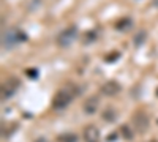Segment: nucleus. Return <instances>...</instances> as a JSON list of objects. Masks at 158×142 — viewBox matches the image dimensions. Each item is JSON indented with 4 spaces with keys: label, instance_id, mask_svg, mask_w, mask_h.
I'll return each instance as SVG.
<instances>
[{
    "label": "nucleus",
    "instance_id": "obj_1",
    "mask_svg": "<svg viewBox=\"0 0 158 142\" xmlns=\"http://www.w3.org/2000/svg\"><path fill=\"white\" fill-rule=\"evenodd\" d=\"M27 40V36H25L24 32L18 30V29H10L6 32H3V36H2V46L5 49H11L15 47L18 43H22Z\"/></svg>",
    "mask_w": 158,
    "mask_h": 142
},
{
    "label": "nucleus",
    "instance_id": "obj_2",
    "mask_svg": "<svg viewBox=\"0 0 158 142\" xmlns=\"http://www.w3.org/2000/svg\"><path fill=\"white\" fill-rule=\"evenodd\" d=\"M77 36V27L76 25H70L68 29H65L59 36H57V43L62 47H68Z\"/></svg>",
    "mask_w": 158,
    "mask_h": 142
},
{
    "label": "nucleus",
    "instance_id": "obj_3",
    "mask_svg": "<svg viewBox=\"0 0 158 142\" xmlns=\"http://www.w3.org/2000/svg\"><path fill=\"white\" fill-rule=\"evenodd\" d=\"M73 99V93L70 92L68 88H62L57 92V95L54 96V101H52V106H54L56 109H63L67 108L70 103Z\"/></svg>",
    "mask_w": 158,
    "mask_h": 142
},
{
    "label": "nucleus",
    "instance_id": "obj_4",
    "mask_svg": "<svg viewBox=\"0 0 158 142\" xmlns=\"http://www.w3.org/2000/svg\"><path fill=\"white\" fill-rule=\"evenodd\" d=\"M84 140L85 142H98L100 140V131H98V128L94 126V125L85 126V130H84Z\"/></svg>",
    "mask_w": 158,
    "mask_h": 142
},
{
    "label": "nucleus",
    "instance_id": "obj_5",
    "mask_svg": "<svg viewBox=\"0 0 158 142\" xmlns=\"http://www.w3.org/2000/svg\"><path fill=\"white\" fill-rule=\"evenodd\" d=\"M19 87V82L16 81V79H10L6 84H3V87H2V96L3 98H8V96H11L13 93L16 92V88Z\"/></svg>",
    "mask_w": 158,
    "mask_h": 142
},
{
    "label": "nucleus",
    "instance_id": "obj_6",
    "mask_svg": "<svg viewBox=\"0 0 158 142\" xmlns=\"http://www.w3.org/2000/svg\"><path fill=\"white\" fill-rule=\"evenodd\" d=\"M101 92L104 95H108V96L117 95L118 92H120V85H118L117 82H114V81H109V82H106V84L101 87Z\"/></svg>",
    "mask_w": 158,
    "mask_h": 142
},
{
    "label": "nucleus",
    "instance_id": "obj_7",
    "mask_svg": "<svg viewBox=\"0 0 158 142\" xmlns=\"http://www.w3.org/2000/svg\"><path fill=\"white\" fill-rule=\"evenodd\" d=\"M97 108H98V98L97 96H90L89 99H85V103H84V111H85V114H95V111H97Z\"/></svg>",
    "mask_w": 158,
    "mask_h": 142
},
{
    "label": "nucleus",
    "instance_id": "obj_8",
    "mask_svg": "<svg viewBox=\"0 0 158 142\" xmlns=\"http://www.w3.org/2000/svg\"><path fill=\"white\" fill-rule=\"evenodd\" d=\"M135 123H136V126H138V130H139V131H144V130H147L149 120H147V117H146L144 114L138 112V114L135 115Z\"/></svg>",
    "mask_w": 158,
    "mask_h": 142
},
{
    "label": "nucleus",
    "instance_id": "obj_9",
    "mask_svg": "<svg viewBox=\"0 0 158 142\" xmlns=\"http://www.w3.org/2000/svg\"><path fill=\"white\" fill-rule=\"evenodd\" d=\"M131 24H133V21H131L130 18H123L115 24V29L117 30H128L131 27Z\"/></svg>",
    "mask_w": 158,
    "mask_h": 142
},
{
    "label": "nucleus",
    "instance_id": "obj_10",
    "mask_svg": "<svg viewBox=\"0 0 158 142\" xmlns=\"http://www.w3.org/2000/svg\"><path fill=\"white\" fill-rule=\"evenodd\" d=\"M59 140H60V142H76L77 139H76L74 134H62V136L59 137Z\"/></svg>",
    "mask_w": 158,
    "mask_h": 142
},
{
    "label": "nucleus",
    "instance_id": "obj_11",
    "mask_svg": "<svg viewBox=\"0 0 158 142\" xmlns=\"http://www.w3.org/2000/svg\"><path fill=\"white\" fill-rule=\"evenodd\" d=\"M120 131L123 133V136H125V139H131L133 137V133L130 131V128H128V125H123L122 128H120Z\"/></svg>",
    "mask_w": 158,
    "mask_h": 142
},
{
    "label": "nucleus",
    "instance_id": "obj_12",
    "mask_svg": "<svg viewBox=\"0 0 158 142\" xmlns=\"http://www.w3.org/2000/svg\"><path fill=\"white\" fill-rule=\"evenodd\" d=\"M95 38H97V33H95V32H89V33H87V38H85V41H87V43H89V41H94Z\"/></svg>",
    "mask_w": 158,
    "mask_h": 142
},
{
    "label": "nucleus",
    "instance_id": "obj_13",
    "mask_svg": "<svg viewBox=\"0 0 158 142\" xmlns=\"http://www.w3.org/2000/svg\"><path fill=\"white\" fill-rule=\"evenodd\" d=\"M144 38H146V35H144V32H141V33H138V36L135 38V43H136V44H139V43H141V41L144 40Z\"/></svg>",
    "mask_w": 158,
    "mask_h": 142
},
{
    "label": "nucleus",
    "instance_id": "obj_14",
    "mask_svg": "<svg viewBox=\"0 0 158 142\" xmlns=\"http://www.w3.org/2000/svg\"><path fill=\"white\" fill-rule=\"evenodd\" d=\"M111 111H106V114H103V119L104 120H114V117H115V115L114 114H109Z\"/></svg>",
    "mask_w": 158,
    "mask_h": 142
},
{
    "label": "nucleus",
    "instance_id": "obj_15",
    "mask_svg": "<svg viewBox=\"0 0 158 142\" xmlns=\"http://www.w3.org/2000/svg\"><path fill=\"white\" fill-rule=\"evenodd\" d=\"M36 73H38L36 70H29V71H27V74H29L30 77H36Z\"/></svg>",
    "mask_w": 158,
    "mask_h": 142
},
{
    "label": "nucleus",
    "instance_id": "obj_16",
    "mask_svg": "<svg viewBox=\"0 0 158 142\" xmlns=\"http://www.w3.org/2000/svg\"><path fill=\"white\" fill-rule=\"evenodd\" d=\"M117 57H118V54L115 52V54H112L111 57H106V60H108V62H111V60H114V59H117Z\"/></svg>",
    "mask_w": 158,
    "mask_h": 142
},
{
    "label": "nucleus",
    "instance_id": "obj_17",
    "mask_svg": "<svg viewBox=\"0 0 158 142\" xmlns=\"http://www.w3.org/2000/svg\"><path fill=\"white\" fill-rule=\"evenodd\" d=\"M35 142H46V140H44V139H43V137H40V139H36V140H35Z\"/></svg>",
    "mask_w": 158,
    "mask_h": 142
},
{
    "label": "nucleus",
    "instance_id": "obj_18",
    "mask_svg": "<svg viewBox=\"0 0 158 142\" xmlns=\"http://www.w3.org/2000/svg\"><path fill=\"white\" fill-rule=\"evenodd\" d=\"M153 5H158V0H153Z\"/></svg>",
    "mask_w": 158,
    "mask_h": 142
}]
</instances>
